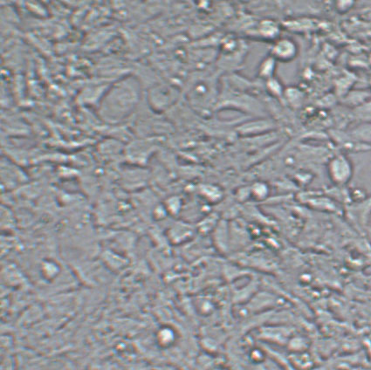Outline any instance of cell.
Returning <instances> with one entry per match:
<instances>
[{
    "mask_svg": "<svg viewBox=\"0 0 371 370\" xmlns=\"http://www.w3.org/2000/svg\"><path fill=\"white\" fill-rule=\"evenodd\" d=\"M298 54V46L292 38H279L272 48V57L282 62H289Z\"/></svg>",
    "mask_w": 371,
    "mask_h": 370,
    "instance_id": "1",
    "label": "cell"
},
{
    "mask_svg": "<svg viewBox=\"0 0 371 370\" xmlns=\"http://www.w3.org/2000/svg\"><path fill=\"white\" fill-rule=\"evenodd\" d=\"M329 172L336 183H346L351 178L353 170L350 160L343 156H339L330 162Z\"/></svg>",
    "mask_w": 371,
    "mask_h": 370,
    "instance_id": "2",
    "label": "cell"
},
{
    "mask_svg": "<svg viewBox=\"0 0 371 370\" xmlns=\"http://www.w3.org/2000/svg\"><path fill=\"white\" fill-rule=\"evenodd\" d=\"M260 31L265 38H277L280 34V27L276 22L273 20H265L260 24Z\"/></svg>",
    "mask_w": 371,
    "mask_h": 370,
    "instance_id": "3",
    "label": "cell"
},
{
    "mask_svg": "<svg viewBox=\"0 0 371 370\" xmlns=\"http://www.w3.org/2000/svg\"><path fill=\"white\" fill-rule=\"evenodd\" d=\"M274 70V59L273 57L267 59L262 63L261 68H260V72L262 76H271Z\"/></svg>",
    "mask_w": 371,
    "mask_h": 370,
    "instance_id": "4",
    "label": "cell"
}]
</instances>
